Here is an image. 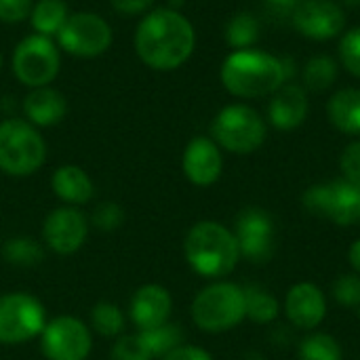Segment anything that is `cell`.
Masks as SVG:
<instances>
[{"label": "cell", "mask_w": 360, "mask_h": 360, "mask_svg": "<svg viewBox=\"0 0 360 360\" xmlns=\"http://www.w3.org/2000/svg\"><path fill=\"white\" fill-rule=\"evenodd\" d=\"M247 360H264V356H259V354H249Z\"/></svg>", "instance_id": "41"}, {"label": "cell", "mask_w": 360, "mask_h": 360, "mask_svg": "<svg viewBox=\"0 0 360 360\" xmlns=\"http://www.w3.org/2000/svg\"><path fill=\"white\" fill-rule=\"evenodd\" d=\"M213 141L232 154H251L266 141L264 118L245 103H232L217 112L211 122Z\"/></svg>", "instance_id": "6"}, {"label": "cell", "mask_w": 360, "mask_h": 360, "mask_svg": "<svg viewBox=\"0 0 360 360\" xmlns=\"http://www.w3.org/2000/svg\"><path fill=\"white\" fill-rule=\"evenodd\" d=\"M51 188L59 200L68 207H82L95 196V184L91 175L78 165H61L51 177Z\"/></svg>", "instance_id": "20"}, {"label": "cell", "mask_w": 360, "mask_h": 360, "mask_svg": "<svg viewBox=\"0 0 360 360\" xmlns=\"http://www.w3.org/2000/svg\"><path fill=\"white\" fill-rule=\"evenodd\" d=\"M344 4H348V6H359L360 0H342Z\"/></svg>", "instance_id": "40"}, {"label": "cell", "mask_w": 360, "mask_h": 360, "mask_svg": "<svg viewBox=\"0 0 360 360\" xmlns=\"http://www.w3.org/2000/svg\"><path fill=\"white\" fill-rule=\"evenodd\" d=\"M340 59L344 63V68L352 74L360 78V27L350 30L342 42H340Z\"/></svg>", "instance_id": "33"}, {"label": "cell", "mask_w": 360, "mask_h": 360, "mask_svg": "<svg viewBox=\"0 0 360 360\" xmlns=\"http://www.w3.org/2000/svg\"><path fill=\"white\" fill-rule=\"evenodd\" d=\"M293 25L310 40H329L344 32V8L333 0H302L293 13Z\"/></svg>", "instance_id": "14"}, {"label": "cell", "mask_w": 360, "mask_h": 360, "mask_svg": "<svg viewBox=\"0 0 360 360\" xmlns=\"http://www.w3.org/2000/svg\"><path fill=\"white\" fill-rule=\"evenodd\" d=\"M55 38L59 46L74 57H97L110 49L112 27L97 13H70Z\"/></svg>", "instance_id": "10"}, {"label": "cell", "mask_w": 360, "mask_h": 360, "mask_svg": "<svg viewBox=\"0 0 360 360\" xmlns=\"http://www.w3.org/2000/svg\"><path fill=\"white\" fill-rule=\"evenodd\" d=\"M272 4H276V6H285V8H289V6H297L302 0H270Z\"/></svg>", "instance_id": "39"}, {"label": "cell", "mask_w": 360, "mask_h": 360, "mask_svg": "<svg viewBox=\"0 0 360 360\" xmlns=\"http://www.w3.org/2000/svg\"><path fill=\"white\" fill-rule=\"evenodd\" d=\"M350 264H352V268L356 270V274H360V240H356V243L350 247Z\"/></svg>", "instance_id": "38"}, {"label": "cell", "mask_w": 360, "mask_h": 360, "mask_svg": "<svg viewBox=\"0 0 360 360\" xmlns=\"http://www.w3.org/2000/svg\"><path fill=\"white\" fill-rule=\"evenodd\" d=\"M127 319L122 310L112 302H99L91 310V327L103 338H120L124 331Z\"/></svg>", "instance_id": "25"}, {"label": "cell", "mask_w": 360, "mask_h": 360, "mask_svg": "<svg viewBox=\"0 0 360 360\" xmlns=\"http://www.w3.org/2000/svg\"><path fill=\"white\" fill-rule=\"evenodd\" d=\"M234 236L240 255L251 264H266L274 255V224L272 217L257 207L243 209L236 217Z\"/></svg>", "instance_id": "13"}, {"label": "cell", "mask_w": 360, "mask_h": 360, "mask_svg": "<svg viewBox=\"0 0 360 360\" xmlns=\"http://www.w3.org/2000/svg\"><path fill=\"white\" fill-rule=\"evenodd\" d=\"M221 82L228 93L243 99L276 93L291 76L285 59L264 51H234L221 65Z\"/></svg>", "instance_id": "2"}, {"label": "cell", "mask_w": 360, "mask_h": 360, "mask_svg": "<svg viewBox=\"0 0 360 360\" xmlns=\"http://www.w3.org/2000/svg\"><path fill=\"white\" fill-rule=\"evenodd\" d=\"M23 114L36 129H46L59 124L68 114V99L61 91L51 84L32 89L23 99Z\"/></svg>", "instance_id": "18"}, {"label": "cell", "mask_w": 360, "mask_h": 360, "mask_svg": "<svg viewBox=\"0 0 360 360\" xmlns=\"http://www.w3.org/2000/svg\"><path fill=\"white\" fill-rule=\"evenodd\" d=\"M302 202L308 213L331 219L338 226L360 224V190L348 179L312 186L304 192Z\"/></svg>", "instance_id": "9"}, {"label": "cell", "mask_w": 360, "mask_h": 360, "mask_svg": "<svg viewBox=\"0 0 360 360\" xmlns=\"http://www.w3.org/2000/svg\"><path fill=\"white\" fill-rule=\"evenodd\" d=\"M2 257L15 268H34L44 262V247L32 236H13L2 245Z\"/></svg>", "instance_id": "23"}, {"label": "cell", "mask_w": 360, "mask_h": 360, "mask_svg": "<svg viewBox=\"0 0 360 360\" xmlns=\"http://www.w3.org/2000/svg\"><path fill=\"white\" fill-rule=\"evenodd\" d=\"M184 253L190 268L205 278L228 276L240 259L234 232L219 221L194 224L184 240Z\"/></svg>", "instance_id": "3"}, {"label": "cell", "mask_w": 360, "mask_h": 360, "mask_svg": "<svg viewBox=\"0 0 360 360\" xmlns=\"http://www.w3.org/2000/svg\"><path fill=\"white\" fill-rule=\"evenodd\" d=\"M89 236V217L78 207H57L42 224V243L57 255H72L82 249Z\"/></svg>", "instance_id": "12"}, {"label": "cell", "mask_w": 360, "mask_h": 360, "mask_svg": "<svg viewBox=\"0 0 360 360\" xmlns=\"http://www.w3.org/2000/svg\"><path fill=\"white\" fill-rule=\"evenodd\" d=\"M259 38V21L251 13H236L226 25V40L236 51L253 46Z\"/></svg>", "instance_id": "26"}, {"label": "cell", "mask_w": 360, "mask_h": 360, "mask_svg": "<svg viewBox=\"0 0 360 360\" xmlns=\"http://www.w3.org/2000/svg\"><path fill=\"white\" fill-rule=\"evenodd\" d=\"M154 0H110L112 8L124 17H133V15H143L150 13Z\"/></svg>", "instance_id": "36"}, {"label": "cell", "mask_w": 360, "mask_h": 360, "mask_svg": "<svg viewBox=\"0 0 360 360\" xmlns=\"http://www.w3.org/2000/svg\"><path fill=\"white\" fill-rule=\"evenodd\" d=\"M91 224L101 232H116L124 226V209L114 200H105L95 207Z\"/></svg>", "instance_id": "30"}, {"label": "cell", "mask_w": 360, "mask_h": 360, "mask_svg": "<svg viewBox=\"0 0 360 360\" xmlns=\"http://www.w3.org/2000/svg\"><path fill=\"white\" fill-rule=\"evenodd\" d=\"M110 360H152L139 335H120L110 350Z\"/></svg>", "instance_id": "31"}, {"label": "cell", "mask_w": 360, "mask_h": 360, "mask_svg": "<svg viewBox=\"0 0 360 360\" xmlns=\"http://www.w3.org/2000/svg\"><path fill=\"white\" fill-rule=\"evenodd\" d=\"M137 335L143 342V346L152 359H162L171 350H175L184 344V331L175 323H165V325L154 327V329L137 331Z\"/></svg>", "instance_id": "24"}, {"label": "cell", "mask_w": 360, "mask_h": 360, "mask_svg": "<svg viewBox=\"0 0 360 360\" xmlns=\"http://www.w3.org/2000/svg\"><path fill=\"white\" fill-rule=\"evenodd\" d=\"M34 0H0V21L19 23L30 17Z\"/></svg>", "instance_id": "35"}, {"label": "cell", "mask_w": 360, "mask_h": 360, "mask_svg": "<svg viewBox=\"0 0 360 360\" xmlns=\"http://www.w3.org/2000/svg\"><path fill=\"white\" fill-rule=\"evenodd\" d=\"M327 114L338 131L360 135V89L338 91L327 103Z\"/></svg>", "instance_id": "21"}, {"label": "cell", "mask_w": 360, "mask_h": 360, "mask_svg": "<svg viewBox=\"0 0 360 360\" xmlns=\"http://www.w3.org/2000/svg\"><path fill=\"white\" fill-rule=\"evenodd\" d=\"M285 312L293 327L310 331L323 323L327 314V302L316 285L300 283L289 289L285 300Z\"/></svg>", "instance_id": "17"}, {"label": "cell", "mask_w": 360, "mask_h": 360, "mask_svg": "<svg viewBox=\"0 0 360 360\" xmlns=\"http://www.w3.org/2000/svg\"><path fill=\"white\" fill-rule=\"evenodd\" d=\"M338 80V63L327 55L312 57L304 68V82L312 91H327Z\"/></svg>", "instance_id": "29"}, {"label": "cell", "mask_w": 360, "mask_h": 360, "mask_svg": "<svg viewBox=\"0 0 360 360\" xmlns=\"http://www.w3.org/2000/svg\"><path fill=\"white\" fill-rule=\"evenodd\" d=\"M196 34L186 15L175 8H154L146 13L135 32V51L139 59L158 72H171L184 65L194 53Z\"/></svg>", "instance_id": "1"}, {"label": "cell", "mask_w": 360, "mask_h": 360, "mask_svg": "<svg viewBox=\"0 0 360 360\" xmlns=\"http://www.w3.org/2000/svg\"><path fill=\"white\" fill-rule=\"evenodd\" d=\"M171 310H173V297L169 289L150 283L133 293L129 304V319L137 327V331H146L169 323Z\"/></svg>", "instance_id": "16"}, {"label": "cell", "mask_w": 360, "mask_h": 360, "mask_svg": "<svg viewBox=\"0 0 360 360\" xmlns=\"http://www.w3.org/2000/svg\"><path fill=\"white\" fill-rule=\"evenodd\" d=\"M247 316L245 289L234 283H213L198 291L192 302V321L200 331L224 333L234 329Z\"/></svg>", "instance_id": "5"}, {"label": "cell", "mask_w": 360, "mask_h": 360, "mask_svg": "<svg viewBox=\"0 0 360 360\" xmlns=\"http://www.w3.org/2000/svg\"><path fill=\"white\" fill-rule=\"evenodd\" d=\"M245 306L247 316L255 323H272L278 316V302L266 289L255 285L245 287Z\"/></svg>", "instance_id": "27"}, {"label": "cell", "mask_w": 360, "mask_h": 360, "mask_svg": "<svg viewBox=\"0 0 360 360\" xmlns=\"http://www.w3.org/2000/svg\"><path fill=\"white\" fill-rule=\"evenodd\" d=\"M342 173H344V179H348L352 186H356L360 190V141L350 143L344 154H342Z\"/></svg>", "instance_id": "34"}, {"label": "cell", "mask_w": 360, "mask_h": 360, "mask_svg": "<svg viewBox=\"0 0 360 360\" xmlns=\"http://www.w3.org/2000/svg\"><path fill=\"white\" fill-rule=\"evenodd\" d=\"M13 74L19 82H23L30 89L46 86L55 80L59 74L61 57L59 49L53 42V38L32 34L25 36L13 51Z\"/></svg>", "instance_id": "8"}, {"label": "cell", "mask_w": 360, "mask_h": 360, "mask_svg": "<svg viewBox=\"0 0 360 360\" xmlns=\"http://www.w3.org/2000/svg\"><path fill=\"white\" fill-rule=\"evenodd\" d=\"M181 169L190 184L200 188L213 186L224 169L219 146L211 137H194L184 150Z\"/></svg>", "instance_id": "15"}, {"label": "cell", "mask_w": 360, "mask_h": 360, "mask_svg": "<svg viewBox=\"0 0 360 360\" xmlns=\"http://www.w3.org/2000/svg\"><path fill=\"white\" fill-rule=\"evenodd\" d=\"M160 360H213L211 354L202 348H196V346H188V344H181L179 348L171 350L167 356H162Z\"/></svg>", "instance_id": "37"}, {"label": "cell", "mask_w": 360, "mask_h": 360, "mask_svg": "<svg viewBox=\"0 0 360 360\" xmlns=\"http://www.w3.org/2000/svg\"><path fill=\"white\" fill-rule=\"evenodd\" d=\"M46 160V143L27 120L8 118L0 122V171L11 177L34 175Z\"/></svg>", "instance_id": "4"}, {"label": "cell", "mask_w": 360, "mask_h": 360, "mask_svg": "<svg viewBox=\"0 0 360 360\" xmlns=\"http://www.w3.org/2000/svg\"><path fill=\"white\" fill-rule=\"evenodd\" d=\"M68 17H70V8L63 0H36L27 19L36 30V34L53 38L59 34Z\"/></svg>", "instance_id": "22"}, {"label": "cell", "mask_w": 360, "mask_h": 360, "mask_svg": "<svg viewBox=\"0 0 360 360\" xmlns=\"http://www.w3.org/2000/svg\"><path fill=\"white\" fill-rule=\"evenodd\" d=\"M0 68H2V55H0Z\"/></svg>", "instance_id": "42"}, {"label": "cell", "mask_w": 360, "mask_h": 360, "mask_svg": "<svg viewBox=\"0 0 360 360\" xmlns=\"http://www.w3.org/2000/svg\"><path fill=\"white\" fill-rule=\"evenodd\" d=\"M300 360H344L342 346L327 333H312L300 344Z\"/></svg>", "instance_id": "28"}, {"label": "cell", "mask_w": 360, "mask_h": 360, "mask_svg": "<svg viewBox=\"0 0 360 360\" xmlns=\"http://www.w3.org/2000/svg\"><path fill=\"white\" fill-rule=\"evenodd\" d=\"M46 310L38 297L25 291L0 295V346H19L40 338Z\"/></svg>", "instance_id": "7"}, {"label": "cell", "mask_w": 360, "mask_h": 360, "mask_svg": "<svg viewBox=\"0 0 360 360\" xmlns=\"http://www.w3.org/2000/svg\"><path fill=\"white\" fill-rule=\"evenodd\" d=\"M308 116V95L300 84H283L270 105H268V118L270 122L281 131H293L297 129Z\"/></svg>", "instance_id": "19"}, {"label": "cell", "mask_w": 360, "mask_h": 360, "mask_svg": "<svg viewBox=\"0 0 360 360\" xmlns=\"http://www.w3.org/2000/svg\"><path fill=\"white\" fill-rule=\"evenodd\" d=\"M333 297L346 308H360V274H342L333 283Z\"/></svg>", "instance_id": "32"}, {"label": "cell", "mask_w": 360, "mask_h": 360, "mask_svg": "<svg viewBox=\"0 0 360 360\" xmlns=\"http://www.w3.org/2000/svg\"><path fill=\"white\" fill-rule=\"evenodd\" d=\"M40 350L46 360H86L93 350L91 329L76 316H55L40 333Z\"/></svg>", "instance_id": "11"}]
</instances>
